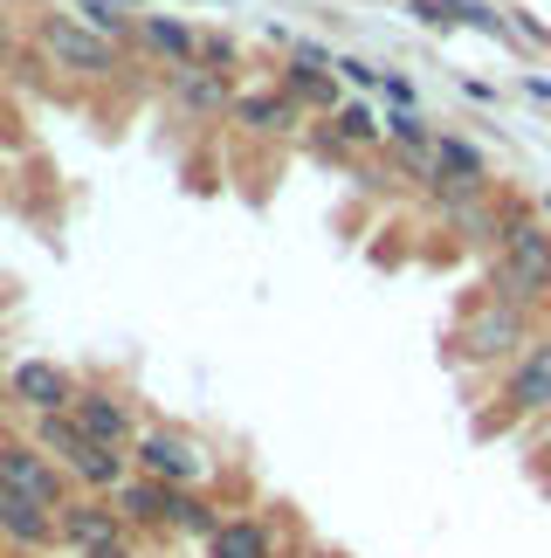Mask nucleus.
<instances>
[{
  "mask_svg": "<svg viewBox=\"0 0 551 558\" xmlns=\"http://www.w3.org/2000/svg\"><path fill=\"white\" fill-rule=\"evenodd\" d=\"M497 296H511V304L538 311L551 304V221H538V214L511 207L503 214V242H497Z\"/></svg>",
  "mask_w": 551,
  "mask_h": 558,
  "instance_id": "obj_1",
  "label": "nucleus"
},
{
  "mask_svg": "<svg viewBox=\"0 0 551 558\" xmlns=\"http://www.w3.org/2000/svg\"><path fill=\"white\" fill-rule=\"evenodd\" d=\"M524 345H531V311L511 304V296H482V304L462 317V331H455V359H469V366L517 359Z\"/></svg>",
  "mask_w": 551,
  "mask_h": 558,
  "instance_id": "obj_2",
  "label": "nucleus"
},
{
  "mask_svg": "<svg viewBox=\"0 0 551 558\" xmlns=\"http://www.w3.org/2000/svg\"><path fill=\"white\" fill-rule=\"evenodd\" d=\"M503 421H531V414H551V338H531L511 373H503Z\"/></svg>",
  "mask_w": 551,
  "mask_h": 558,
  "instance_id": "obj_3",
  "label": "nucleus"
},
{
  "mask_svg": "<svg viewBox=\"0 0 551 558\" xmlns=\"http://www.w3.org/2000/svg\"><path fill=\"white\" fill-rule=\"evenodd\" d=\"M138 462H145V476H152V483H194L200 476V456L180 435H145L138 441Z\"/></svg>",
  "mask_w": 551,
  "mask_h": 558,
  "instance_id": "obj_4",
  "label": "nucleus"
},
{
  "mask_svg": "<svg viewBox=\"0 0 551 558\" xmlns=\"http://www.w3.org/2000/svg\"><path fill=\"white\" fill-rule=\"evenodd\" d=\"M0 483L21 489V497H35L41 510L56 504V469L35 456V448H0Z\"/></svg>",
  "mask_w": 551,
  "mask_h": 558,
  "instance_id": "obj_5",
  "label": "nucleus"
},
{
  "mask_svg": "<svg viewBox=\"0 0 551 558\" xmlns=\"http://www.w3.org/2000/svg\"><path fill=\"white\" fill-rule=\"evenodd\" d=\"M41 41H49V49L70 62V70H111V41H103V35H83L76 21H49V28H41Z\"/></svg>",
  "mask_w": 551,
  "mask_h": 558,
  "instance_id": "obj_6",
  "label": "nucleus"
},
{
  "mask_svg": "<svg viewBox=\"0 0 551 558\" xmlns=\"http://www.w3.org/2000/svg\"><path fill=\"white\" fill-rule=\"evenodd\" d=\"M14 393L35 407V414H62V400H70V379H62L49 359H28V366H14Z\"/></svg>",
  "mask_w": 551,
  "mask_h": 558,
  "instance_id": "obj_7",
  "label": "nucleus"
},
{
  "mask_svg": "<svg viewBox=\"0 0 551 558\" xmlns=\"http://www.w3.org/2000/svg\"><path fill=\"white\" fill-rule=\"evenodd\" d=\"M0 531H8V538H21V545H41V538L56 531V518H49L35 497H21V489L0 483Z\"/></svg>",
  "mask_w": 551,
  "mask_h": 558,
  "instance_id": "obj_8",
  "label": "nucleus"
},
{
  "mask_svg": "<svg viewBox=\"0 0 551 558\" xmlns=\"http://www.w3.org/2000/svg\"><path fill=\"white\" fill-rule=\"evenodd\" d=\"M76 427H83L97 448H118L124 435H132V414H124L118 400H103V393H83V400H76Z\"/></svg>",
  "mask_w": 551,
  "mask_h": 558,
  "instance_id": "obj_9",
  "label": "nucleus"
},
{
  "mask_svg": "<svg viewBox=\"0 0 551 558\" xmlns=\"http://www.w3.org/2000/svg\"><path fill=\"white\" fill-rule=\"evenodd\" d=\"M62 531H70L83 551H111L118 545V518L103 504H70V510H62Z\"/></svg>",
  "mask_w": 551,
  "mask_h": 558,
  "instance_id": "obj_10",
  "label": "nucleus"
},
{
  "mask_svg": "<svg viewBox=\"0 0 551 558\" xmlns=\"http://www.w3.org/2000/svg\"><path fill=\"white\" fill-rule=\"evenodd\" d=\"M207 558H269V531L262 524H221L207 538Z\"/></svg>",
  "mask_w": 551,
  "mask_h": 558,
  "instance_id": "obj_11",
  "label": "nucleus"
},
{
  "mask_svg": "<svg viewBox=\"0 0 551 558\" xmlns=\"http://www.w3.org/2000/svg\"><path fill=\"white\" fill-rule=\"evenodd\" d=\"M387 138H393V145H407V153H414L420 180L434 173V166H428V153H434V132H428V118H414V111H393V118H387Z\"/></svg>",
  "mask_w": 551,
  "mask_h": 558,
  "instance_id": "obj_12",
  "label": "nucleus"
},
{
  "mask_svg": "<svg viewBox=\"0 0 551 558\" xmlns=\"http://www.w3.org/2000/svg\"><path fill=\"white\" fill-rule=\"evenodd\" d=\"M283 97L290 104H325V111H331V104H338V83L325 70H310V62H296V70L283 76Z\"/></svg>",
  "mask_w": 551,
  "mask_h": 558,
  "instance_id": "obj_13",
  "label": "nucleus"
},
{
  "mask_svg": "<svg viewBox=\"0 0 551 558\" xmlns=\"http://www.w3.org/2000/svg\"><path fill=\"white\" fill-rule=\"evenodd\" d=\"M235 111H242V124H256V132H290V124H296L290 97H242Z\"/></svg>",
  "mask_w": 551,
  "mask_h": 558,
  "instance_id": "obj_14",
  "label": "nucleus"
},
{
  "mask_svg": "<svg viewBox=\"0 0 551 558\" xmlns=\"http://www.w3.org/2000/svg\"><path fill=\"white\" fill-rule=\"evenodd\" d=\"M180 104H194V111H221V104H228V76L221 70H186L180 76Z\"/></svg>",
  "mask_w": 551,
  "mask_h": 558,
  "instance_id": "obj_15",
  "label": "nucleus"
},
{
  "mask_svg": "<svg viewBox=\"0 0 551 558\" xmlns=\"http://www.w3.org/2000/svg\"><path fill=\"white\" fill-rule=\"evenodd\" d=\"M145 41H152V49L159 56H200V41H194V28H186V21H166V14H152V21H145Z\"/></svg>",
  "mask_w": 551,
  "mask_h": 558,
  "instance_id": "obj_16",
  "label": "nucleus"
},
{
  "mask_svg": "<svg viewBox=\"0 0 551 558\" xmlns=\"http://www.w3.org/2000/svg\"><path fill=\"white\" fill-rule=\"evenodd\" d=\"M70 469H76L83 483H97V489H118V476H124V456H118V448H97V441H90V448H83V456H76Z\"/></svg>",
  "mask_w": 551,
  "mask_h": 558,
  "instance_id": "obj_17",
  "label": "nucleus"
},
{
  "mask_svg": "<svg viewBox=\"0 0 551 558\" xmlns=\"http://www.w3.org/2000/svg\"><path fill=\"white\" fill-rule=\"evenodd\" d=\"M331 138H338V145H372L379 124H372L366 104H338V111H331Z\"/></svg>",
  "mask_w": 551,
  "mask_h": 558,
  "instance_id": "obj_18",
  "label": "nucleus"
},
{
  "mask_svg": "<svg viewBox=\"0 0 551 558\" xmlns=\"http://www.w3.org/2000/svg\"><path fill=\"white\" fill-rule=\"evenodd\" d=\"M41 448H56L62 462H76L83 448H90V435H83L76 421H62V414H49V421H41Z\"/></svg>",
  "mask_w": 551,
  "mask_h": 558,
  "instance_id": "obj_19",
  "label": "nucleus"
},
{
  "mask_svg": "<svg viewBox=\"0 0 551 558\" xmlns=\"http://www.w3.org/2000/svg\"><path fill=\"white\" fill-rule=\"evenodd\" d=\"M124 510L152 524V518H166V510H173V489H166V483H132V489H124Z\"/></svg>",
  "mask_w": 551,
  "mask_h": 558,
  "instance_id": "obj_20",
  "label": "nucleus"
},
{
  "mask_svg": "<svg viewBox=\"0 0 551 558\" xmlns=\"http://www.w3.org/2000/svg\"><path fill=\"white\" fill-rule=\"evenodd\" d=\"M338 70H345L352 83H366V90H372V83H379V70H372V62H338Z\"/></svg>",
  "mask_w": 551,
  "mask_h": 558,
  "instance_id": "obj_21",
  "label": "nucleus"
},
{
  "mask_svg": "<svg viewBox=\"0 0 551 558\" xmlns=\"http://www.w3.org/2000/svg\"><path fill=\"white\" fill-rule=\"evenodd\" d=\"M97 558H124V551H118V545H111V551H97Z\"/></svg>",
  "mask_w": 551,
  "mask_h": 558,
  "instance_id": "obj_22",
  "label": "nucleus"
},
{
  "mask_svg": "<svg viewBox=\"0 0 551 558\" xmlns=\"http://www.w3.org/2000/svg\"><path fill=\"white\" fill-rule=\"evenodd\" d=\"M0 56H8V35H0Z\"/></svg>",
  "mask_w": 551,
  "mask_h": 558,
  "instance_id": "obj_23",
  "label": "nucleus"
},
{
  "mask_svg": "<svg viewBox=\"0 0 551 558\" xmlns=\"http://www.w3.org/2000/svg\"><path fill=\"white\" fill-rule=\"evenodd\" d=\"M544 214H551V201H544Z\"/></svg>",
  "mask_w": 551,
  "mask_h": 558,
  "instance_id": "obj_24",
  "label": "nucleus"
}]
</instances>
